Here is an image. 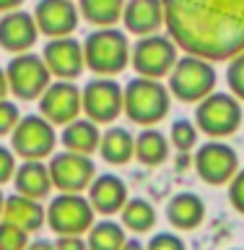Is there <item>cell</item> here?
<instances>
[{
    "label": "cell",
    "mask_w": 244,
    "mask_h": 250,
    "mask_svg": "<svg viewBox=\"0 0 244 250\" xmlns=\"http://www.w3.org/2000/svg\"><path fill=\"white\" fill-rule=\"evenodd\" d=\"M164 29L182 52L229 62L244 52V0H161Z\"/></svg>",
    "instance_id": "cell-1"
},
{
    "label": "cell",
    "mask_w": 244,
    "mask_h": 250,
    "mask_svg": "<svg viewBox=\"0 0 244 250\" xmlns=\"http://www.w3.org/2000/svg\"><path fill=\"white\" fill-rule=\"evenodd\" d=\"M171 109L169 86L159 78L135 76L122 86V115L140 128L159 125Z\"/></svg>",
    "instance_id": "cell-2"
},
{
    "label": "cell",
    "mask_w": 244,
    "mask_h": 250,
    "mask_svg": "<svg viewBox=\"0 0 244 250\" xmlns=\"http://www.w3.org/2000/svg\"><path fill=\"white\" fill-rule=\"evenodd\" d=\"M83 58L86 68L96 76L114 78L130 65V39L117 26H101L94 29L83 39Z\"/></svg>",
    "instance_id": "cell-3"
},
{
    "label": "cell",
    "mask_w": 244,
    "mask_h": 250,
    "mask_svg": "<svg viewBox=\"0 0 244 250\" xmlns=\"http://www.w3.org/2000/svg\"><path fill=\"white\" fill-rule=\"evenodd\" d=\"M216 68L213 62L198 55H179L171 73L167 76L169 94L185 104H198L208 94L216 91Z\"/></svg>",
    "instance_id": "cell-4"
},
{
    "label": "cell",
    "mask_w": 244,
    "mask_h": 250,
    "mask_svg": "<svg viewBox=\"0 0 244 250\" xmlns=\"http://www.w3.org/2000/svg\"><path fill=\"white\" fill-rule=\"evenodd\" d=\"M242 102L231 91H213L195 107V125L208 138H229L242 125Z\"/></svg>",
    "instance_id": "cell-5"
},
{
    "label": "cell",
    "mask_w": 244,
    "mask_h": 250,
    "mask_svg": "<svg viewBox=\"0 0 244 250\" xmlns=\"http://www.w3.org/2000/svg\"><path fill=\"white\" fill-rule=\"evenodd\" d=\"M179 60V47L171 42L169 34H148L138 37V42L130 47V65L135 68L138 76L146 78H159L164 81L174 62Z\"/></svg>",
    "instance_id": "cell-6"
},
{
    "label": "cell",
    "mask_w": 244,
    "mask_h": 250,
    "mask_svg": "<svg viewBox=\"0 0 244 250\" xmlns=\"http://www.w3.org/2000/svg\"><path fill=\"white\" fill-rule=\"evenodd\" d=\"M8 89L19 102H37L44 94V89L52 83V73L44 65L42 55L37 52H21L13 55L5 65Z\"/></svg>",
    "instance_id": "cell-7"
},
{
    "label": "cell",
    "mask_w": 244,
    "mask_h": 250,
    "mask_svg": "<svg viewBox=\"0 0 244 250\" xmlns=\"http://www.w3.org/2000/svg\"><path fill=\"white\" fill-rule=\"evenodd\" d=\"M57 146V128L39 112L21 115L11 133V148L19 159H50Z\"/></svg>",
    "instance_id": "cell-8"
},
{
    "label": "cell",
    "mask_w": 244,
    "mask_h": 250,
    "mask_svg": "<svg viewBox=\"0 0 244 250\" xmlns=\"http://www.w3.org/2000/svg\"><path fill=\"white\" fill-rule=\"evenodd\" d=\"M96 222V211L83 193H57L47 203V224L55 234H86Z\"/></svg>",
    "instance_id": "cell-9"
},
{
    "label": "cell",
    "mask_w": 244,
    "mask_h": 250,
    "mask_svg": "<svg viewBox=\"0 0 244 250\" xmlns=\"http://www.w3.org/2000/svg\"><path fill=\"white\" fill-rule=\"evenodd\" d=\"M192 164H195L198 177L206 185H213V188L229 185L231 177L242 167L237 148L229 146L224 138H210L203 146H198L195 148V156H192Z\"/></svg>",
    "instance_id": "cell-10"
},
{
    "label": "cell",
    "mask_w": 244,
    "mask_h": 250,
    "mask_svg": "<svg viewBox=\"0 0 244 250\" xmlns=\"http://www.w3.org/2000/svg\"><path fill=\"white\" fill-rule=\"evenodd\" d=\"M81 109L96 125H114L122 115V86L109 76H96L81 89Z\"/></svg>",
    "instance_id": "cell-11"
},
{
    "label": "cell",
    "mask_w": 244,
    "mask_h": 250,
    "mask_svg": "<svg viewBox=\"0 0 244 250\" xmlns=\"http://www.w3.org/2000/svg\"><path fill=\"white\" fill-rule=\"evenodd\" d=\"M52 177V188L57 193H83L89 190L91 180L96 177V164L91 156L60 148L47 162Z\"/></svg>",
    "instance_id": "cell-12"
},
{
    "label": "cell",
    "mask_w": 244,
    "mask_h": 250,
    "mask_svg": "<svg viewBox=\"0 0 244 250\" xmlns=\"http://www.w3.org/2000/svg\"><path fill=\"white\" fill-rule=\"evenodd\" d=\"M39 102V115L44 120H50L55 128L73 123L75 117H81V86L73 81H55L44 89V94L37 99Z\"/></svg>",
    "instance_id": "cell-13"
},
{
    "label": "cell",
    "mask_w": 244,
    "mask_h": 250,
    "mask_svg": "<svg viewBox=\"0 0 244 250\" xmlns=\"http://www.w3.org/2000/svg\"><path fill=\"white\" fill-rule=\"evenodd\" d=\"M42 60L50 68L52 78L57 81H75L86 70V58H83V42L75 37H57L50 39L42 47Z\"/></svg>",
    "instance_id": "cell-14"
},
{
    "label": "cell",
    "mask_w": 244,
    "mask_h": 250,
    "mask_svg": "<svg viewBox=\"0 0 244 250\" xmlns=\"http://www.w3.org/2000/svg\"><path fill=\"white\" fill-rule=\"evenodd\" d=\"M34 21L39 34H44L47 39L73 37L81 23V13L75 0H39L34 8Z\"/></svg>",
    "instance_id": "cell-15"
},
{
    "label": "cell",
    "mask_w": 244,
    "mask_h": 250,
    "mask_svg": "<svg viewBox=\"0 0 244 250\" xmlns=\"http://www.w3.org/2000/svg\"><path fill=\"white\" fill-rule=\"evenodd\" d=\"M39 39V29L34 21V13L26 11H11L0 16V47L11 55L31 52V47Z\"/></svg>",
    "instance_id": "cell-16"
},
{
    "label": "cell",
    "mask_w": 244,
    "mask_h": 250,
    "mask_svg": "<svg viewBox=\"0 0 244 250\" xmlns=\"http://www.w3.org/2000/svg\"><path fill=\"white\" fill-rule=\"evenodd\" d=\"M89 203L94 206V211L101 216H112V214H120L125 201L130 198L128 195V185L120 175L114 172H101L91 180L89 185Z\"/></svg>",
    "instance_id": "cell-17"
},
{
    "label": "cell",
    "mask_w": 244,
    "mask_h": 250,
    "mask_svg": "<svg viewBox=\"0 0 244 250\" xmlns=\"http://www.w3.org/2000/svg\"><path fill=\"white\" fill-rule=\"evenodd\" d=\"M122 26L135 37L159 34L164 29V3L161 0H125Z\"/></svg>",
    "instance_id": "cell-18"
},
{
    "label": "cell",
    "mask_w": 244,
    "mask_h": 250,
    "mask_svg": "<svg viewBox=\"0 0 244 250\" xmlns=\"http://www.w3.org/2000/svg\"><path fill=\"white\" fill-rule=\"evenodd\" d=\"M167 222L177 232H192L206 222V201L192 190L171 195L167 203Z\"/></svg>",
    "instance_id": "cell-19"
},
{
    "label": "cell",
    "mask_w": 244,
    "mask_h": 250,
    "mask_svg": "<svg viewBox=\"0 0 244 250\" xmlns=\"http://www.w3.org/2000/svg\"><path fill=\"white\" fill-rule=\"evenodd\" d=\"M13 188L16 193L29 195V198L44 201L55 188L50 177V167L44 164V159H21L13 175Z\"/></svg>",
    "instance_id": "cell-20"
},
{
    "label": "cell",
    "mask_w": 244,
    "mask_h": 250,
    "mask_svg": "<svg viewBox=\"0 0 244 250\" xmlns=\"http://www.w3.org/2000/svg\"><path fill=\"white\" fill-rule=\"evenodd\" d=\"M3 219L31 234V232L42 229V224H47V208L37 198H29V195H21V193H11V195H5Z\"/></svg>",
    "instance_id": "cell-21"
},
{
    "label": "cell",
    "mask_w": 244,
    "mask_h": 250,
    "mask_svg": "<svg viewBox=\"0 0 244 250\" xmlns=\"http://www.w3.org/2000/svg\"><path fill=\"white\" fill-rule=\"evenodd\" d=\"M99 141H101V130L96 123H91L89 117H75L73 123L62 125L60 130V144L68 151L75 154H96L99 151Z\"/></svg>",
    "instance_id": "cell-22"
},
{
    "label": "cell",
    "mask_w": 244,
    "mask_h": 250,
    "mask_svg": "<svg viewBox=\"0 0 244 250\" xmlns=\"http://www.w3.org/2000/svg\"><path fill=\"white\" fill-rule=\"evenodd\" d=\"M99 154L101 159L112 167H122L130 159H135V136L122 128V125H109V128L101 133L99 141Z\"/></svg>",
    "instance_id": "cell-23"
},
{
    "label": "cell",
    "mask_w": 244,
    "mask_h": 250,
    "mask_svg": "<svg viewBox=\"0 0 244 250\" xmlns=\"http://www.w3.org/2000/svg\"><path fill=\"white\" fill-rule=\"evenodd\" d=\"M171 144L169 136L164 130H159L156 125L151 128H140V133L135 136V159L146 167H159L169 159Z\"/></svg>",
    "instance_id": "cell-24"
},
{
    "label": "cell",
    "mask_w": 244,
    "mask_h": 250,
    "mask_svg": "<svg viewBox=\"0 0 244 250\" xmlns=\"http://www.w3.org/2000/svg\"><path fill=\"white\" fill-rule=\"evenodd\" d=\"M156 219H159L156 206L148 198H140V195L128 198L125 206H122V211H120V224L125 227V232H132V234L151 232L156 227Z\"/></svg>",
    "instance_id": "cell-25"
},
{
    "label": "cell",
    "mask_w": 244,
    "mask_h": 250,
    "mask_svg": "<svg viewBox=\"0 0 244 250\" xmlns=\"http://www.w3.org/2000/svg\"><path fill=\"white\" fill-rule=\"evenodd\" d=\"M125 0H78V13L91 26H117L122 21Z\"/></svg>",
    "instance_id": "cell-26"
},
{
    "label": "cell",
    "mask_w": 244,
    "mask_h": 250,
    "mask_svg": "<svg viewBox=\"0 0 244 250\" xmlns=\"http://www.w3.org/2000/svg\"><path fill=\"white\" fill-rule=\"evenodd\" d=\"M125 240H128L125 227L112 222V219L94 222V227L86 232V245H89V250H122Z\"/></svg>",
    "instance_id": "cell-27"
},
{
    "label": "cell",
    "mask_w": 244,
    "mask_h": 250,
    "mask_svg": "<svg viewBox=\"0 0 244 250\" xmlns=\"http://www.w3.org/2000/svg\"><path fill=\"white\" fill-rule=\"evenodd\" d=\"M169 144L171 148H177V151H195L198 148V141H200V130H198V125H195L192 120H187V117H179V120L171 123V128H169Z\"/></svg>",
    "instance_id": "cell-28"
},
{
    "label": "cell",
    "mask_w": 244,
    "mask_h": 250,
    "mask_svg": "<svg viewBox=\"0 0 244 250\" xmlns=\"http://www.w3.org/2000/svg\"><path fill=\"white\" fill-rule=\"evenodd\" d=\"M29 232L16 227L5 219H0V250H26L29 245Z\"/></svg>",
    "instance_id": "cell-29"
},
{
    "label": "cell",
    "mask_w": 244,
    "mask_h": 250,
    "mask_svg": "<svg viewBox=\"0 0 244 250\" xmlns=\"http://www.w3.org/2000/svg\"><path fill=\"white\" fill-rule=\"evenodd\" d=\"M226 83H229V91L244 104V52H239L237 58L229 60V68H226Z\"/></svg>",
    "instance_id": "cell-30"
},
{
    "label": "cell",
    "mask_w": 244,
    "mask_h": 250,
    "mask_svg": "<svg viewBox=\"0 0 244 250\" xmlns=\"http://www.w3.org/2000/svg\"><path fill=\"white\" fill-rule=\"evenodd\" d=\"M146 250H187L179 232H153L146 242Z\"/></svg>",
    "instance_id": "cell-31"
},
{
    "label": "cell",
    "mask_w": 244,
    "mask_h": 250,
    "mask_svg": "<svg viewBox=\"0 0 244 250\" xmlns=\"http://www.w3.org/2000/svg\"><path fill=\"white\" fill-rule=\"evenodd\" d=\"M19 120H21L19 104L13 99H0V138L11 136L13 128L19 125Z\"/></svg>",
    "instance_id": "cell-32"
},
{
    "label": "cell",
    "mask_w": 244,
    "mask_h": 250,
    "mask_svg": "<svg viewBox=\"0 0 244 250\" xmlns=\"http://www.w3.org/2000/svg\"><path fill=\"white\" fill-rule=\"evenodd\" d=\"M16 167H19V156L13 154L11 146H0V188L5 183H13Z\"/></svg>",
    "instance_id": "cell-33"
},
{
    "label": "cell",
    "mask_w": 244,
    "mask_h": 250,
    "mask_svg": "<svg viewBox=\"0 0 244 250\" xmlns=\"http://www.w3.org/2000/svg\"><path fill=\"white\" fill-rule=\"evenodd\" d=\"M226 190H229L231 208H237L239 214L244 216V167H239V172L231 177V183L226 185Z\"/></svg>",
    "instance_id": "cell-34"
},
{
    "label": "cell",
    "mask_w": 244,
    "mask_h": 250,
    "mask_svg": "<svg viewBox=\"0 0 244 250\" xmlns=\"http://www.w3.org/2000/svg\"><path fill=\"white\" fill-rule=\"evenodd\" d=\"M55 250H89L83 234H57Z\"/></svg>",
    "instance_id": "cell-35"
},
{
    "label": "cell",
    "mask_w": 244,
    "mask_h": 250,
    "mask_svg": "<svg viewBox=\"0 0 244 250\" xmlns=\"http://www.w3.org/2000/svg\"><path fill=\"white\" fill-rule=\"evenodd\" d=\"M26 250H55V242L50 240H34V242H29Z\"/></svg>",
    "instance_id": "cell-36"
},
{
    "label": "cell",
    "mask_w": 244,
    "mask_h": 250,
    "mask_svg": "<svg viewBox=\"0 0 244 250\" xmlns=\"http://www.w3.org/2000/svg\"><path fill=\"white\" fill-rule=\"evenodd\" d=\"M23 0H0V13H11V11H19Z\"/></svg>",
    "instance_id": "cell-37"
},
{
    "label": "cell",
    "mask_w": 244,
    "mask_h": 250,
    "mask_svg": "<svg viewBox=\"0 0 244 250\" xmlns=\"http://www.w3.org/2000/svg\"><path fill=\"white\" fill-rule=\"evenodd\" d=\"M122 250H146V245H143V240H138V237H128L122 242Z\"/></svg>",
    "instance_id": "cell-38"
},
{
    "label": "cell",
    "mask_w": 244,
    "mask_h": 250,
    "mask_svg": "<svg viewBox=\"0 0 244 250\" xmlns=\"http://www.w3.org/2000/svg\"><path fill=\"white\" fill-rule=\"evenodd\" d=\"M8 94H11V89H8V76H5V68H0V99H8Z\"/></svg>",
    "instance_id": "cell-39"
},
{
    "label": "cell",
    "mask_w": 244,
    "mask_h": 250,
    "mask_svg": "<svg viewBox=\"0 0 244 250\" xmlns=\"http://www.w3.org/2000/svg\"><path fill=\"white\" fill-rule=\"evenodd\" d=\"M3 206H5V195H3V190H0V219H3Z\"/></svg>",
    "instance_id": "cell-40"
},
{
    "label": "cell",
    "mask_w": 244,
    "mask_h": 250,
    "mask_svg": "<svg viewBox=\"0 0 244 250\" xmlns=\"http://www.w3.org/2000/svg\"><path fill=\"white\" fill-rule=\"evenodd\" d=\"M231 250H242V248H231Z\"/></svg>",
    "instance_id": "cell-41"
}]
</instances>
